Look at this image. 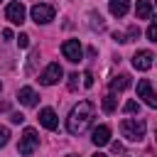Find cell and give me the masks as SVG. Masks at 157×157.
<instances>
[{
	"instance_id": "1",
	"label": "cell",
	"mask_w": 157,
	"mask_h": 157,
	"mask_svg": "<svg viewBox=\"0 0 157 157\" xmlns=\"http://www.w3.org/2000/svg\"><path fill=\"white\" fill-rule=\"evenodd\" d=\"M93 115H96V105H93L91 101H78V103L71 108L69 118H66V130H69V135H81V132H86V128L93 123Z\"/></svg>"
},
{
	"instance_id": "2",
	"label": "cell",
	"mask_w": 157,
	"mask_h": 157,
	"mask_svg": "<svg viewBox=\"0 0 157 157\" xmlns=\"http://www.w3.org/2000/svg\"><path fill=\"white\" fill-rule=\"evenodd\" d=\"M145 130H147L145 120H137V118H125V120L120 123V132H123V137L130 140V142H140V140L145 137Z\"/></svg>"
},
{
	"instance_id": "3",
	"label": "cell",
	"mask_w": 157,
	"mask_h": 157,
	"mask_svg": "<svg viewBox=\"0 0 157 157\" xmlns=\"http://www.w3.org/2000/svg\"><path fill=\"white\" fill-rule=\"evenodd\" d=\"M37 147H39L37 130H34V128H25V132H22V137H20V142H17V150H20V155L29 157V155H32Z\"/></svg>"
},
{
	"instance_id": "4",
	"label": "cell",
	"mask_w": 157,
	"mask_h": 157,
	"mask_svg": "<svg viewBox=\"0 0 157 157\" xmlns=\"http://www.w3.org/2000/svg\"><path fill=\"white\" fill-rule=\"evenodd\" d=\"M54 5H49V2H37V5H32V10H29V15H32V20L37 22V25H49L52 20H54Z\"/></svg>"
},
{
	"instance_id": "5",
	"label": "cell",
	"mask_w": 157,
	"mask_h": 157,
	"mask_svg": "<svg viewBox=\"0 0 157 157\" xmlns=\"http://www.w3.org/2000/svg\"><path fill=\"white\" fill-rule=\"evenodd\" d=\"M61 54L71 61V64H76V61H81V56H83V49H81V42L78 39H66L64 44H61Z\"/></svg>"
},
{
	"instance_id": "6",
	"label": "cell",
	"mask_w": 157,
	"mask_h": 157,
	"mask_svg": "<svg viewBox=\"0 0 157 157\" xmlns=\"http://www.w3.org/2000/svg\"><path fill=\"white\" fill-rule=\"evenodd\" d=\"M61 76H64V71H61V66L54 61V64H49V66L39 74V83H42V86H54Z\"/></svg>"
},
{
	"instance_id": "7",
	"label": "cell",
	"mask_w": 157,
	"mask_h": 157,
	"mask_svg": "<svg viewBox=\"0 0 157 157\" xmlns=\"http://www.w3.org/2000/svg\"><path fill=\"white\" fill-rule=\"evenodd\" d=\"M152 59H155V54H152L150 49H140V52H135V56H132V66H135L137 71H150V69H152Z\"/></svg>"
},
{
	"instance_id": "8",
	"label": "cell",
	"mask_w": 157,
	"mask_h": 157,
	"mask_svg": "<svg viewBox=\"0 0 157 157\" xmlns=\"http://www.w3.org/2000/svg\"><path fill=\"white\" fill-rule=\"evenodd\" d=\"M137 96H140L150 108H157V98H155V93H152L150 78H140V81H137Z\"/></svg>"
},
{
	"instance_id": "9",
	"label": "cell",
	"mask_w": 157,
	"mask_h": 157,
	"mask_svg": "<svg viewBox=\"0 0 157 157\" xmlns=\"http://www.w3.org/2000/svg\"><path fill=\"white\" fill-rule=\"evenodd\" d=\"M25 15H27V12H25V5L17 2V0L5 7V17H7L12 25H22V22H25Z\"/></svg>"
},
{
	"instance_id": "10",
	"label": "cell",
	"mask_w": 157,
	"mask_h": 157,
	"mask_svg": "<svg viewBox=\"0 0 157 157\" xmlns=\"http://www.w3.org/2000/svg\"><path fill=\"white\" fill-rule=\"evenodd\" d=\"M91 142H93L96 147L108 145V142H110V128H108V125H98V128H93V132H91Z\"/></svg>"
},
{
	"instance_id": "11",
	"label": "cell",
	"mask_w": 157,
	"mask_h": 157,
	"mask_svg": "<svg viewBox=\"0 0 157 157\" xmlns=\"http://www.w3.org/2000/svg\"><path fill=\"white\" fill-rule=\"evenodd\" d=\"M37 91L34 88H29V86H22L20 91H17V101L22 103V105H27V108H34L37 105Z\"/></svg>"
},
{
	"instance_id": "12",
	"label": "cell",
	"mask_w": 157,
	"mask_h": 157,
	"mask_svg": "<svg viewBox=\"0 0 157 157\" xmlns=\"http://www.w3.org/2000/svg\"><path fill=\"white\" fill-rule=\"evenodd\" d=\"M39 123H42L47 130H56L59 118H56V113H54L52 108H42V110H39Z\"/></svg>"
},
{
	"instance_id": "13",
	"label": "cell",
	"mask_w": 157,
	"mask_h": 157,
	"mask_svg": "<svg viewBox=\"0 0 157 157\" xmlns=\"http://www.w3.org/2000/svg\"><path fill=\"white\" fill-rule=\"evenodd\" d=\"M108 10L113 17H125L130 10V2L128 0H108Z\"/></svg>"
},
{
	"instance_id": "14",
	"label": "cell",
	"mask_w": 157,
	"mask_h": 157,
	"mask_svg": "<svg viewBox=\"0 0 157 157\" xmlns=\"http://www.w3.org/2000/svg\"><path fill=\"white\" fill-rule=\"evenodd\" d=\"M130 76L128 74H118V76H113L110 78V91L115 93V91H125V88H130Z\"/></svg>"
},
{
	"instance_id": "15",
	"label": "cell",
	"mask_w": 157,
	"mask_h": 157,
	"mask_svg": "<svg viewBox=\"0 0 157 157\" xmlns=\"http://www.w3.org/2000/svg\"><path fill=\"white\" fill-rule=\"evenodd\" d=\"M135 17H137V20H150V17H152V2H150V0H137Z\"/></svg>"
},
{
	"instance_id": "16",
	"label": "cell",
	"mask_w": 157,
	"mask_h": 157,
	"mask_svg": "<svg viewBox=\"0 0 157 157\" xmlns=\"http://www.w3.org/2000/svg\"><path fill=\"white\" fill-rule=\"evenodd\" d=\"M103 110H105V113H113V110H115V96H113V93H108V96L103 98Z\"/></svg>"
},
{
	"instance_id": "17",
	"label": "cell",
	"mask_w": 157,
	"mask_h": 157,
	"mask_svg": "<svg viewBox=\"0 0 157 157\" xmlns=\"http://www.w3.org/2000/svg\"><path fill=\"white\" fill-rule=\"evenodd\" d=\"M88 20H91V27H93V29H103V27H105V25H103V17L96 15V12H91Z\"/></svg>"
},
{
	"instance_id": "18",
	"label": "cell",
	"mask_w": 157,
	"mask_h": 157,
	"mask_svg": "<svg viewBox=\"0 0 157 157\" xmlns=\"http://www.w3.org/2000/svg\"><path fill=\"white\" fill-rule=\"evenodd\" d=\"M123 110H125V113H140V103H137V101H128V103L123 105Z\"/></svg>"
},
{
	"instance_id": "19",
	"label": "cell",
	"mask_w": 157,
	"mask_h": 157,
	"mask_svg": "<svg viewBox=\"0 0 157 157\" xmlns=\"http://www.w3.org/2000/svg\"><path fill=\"white\" fill-rule=\"evenodd\" d=\"M140 37V29H137V25H132L130 29H128V37H125V42H132V39H137Z\"/></svg>"
},
{
	"instance_id": "20",
	"label": "cell",
	"mask_w": 157,
	"mask_h": 157,
	"mask_svg": "<svg viewBox=\"0 0 157 157\" xmlns=\"http://www.w3.org/2000/svg\"><path fill=\"white\" fill-rule=\"evenodd\" d=\"M7 140H10V130L0 125V147H5V145H7Z\"/></svg>"
},
{
	"instance_id": "21",
	"label": "cell",
	"mask_w": 157,
	"mask_h": 157,
	"mask_svg": "<svg viewBox=\"0 0 157 157\" xmlns=\"http://www.w3.org/2000/svg\"><path fill=\"white\" fill-rule=\"evenodd\" d=\"M147 39H150V42H157V25H155V22L147 27Z\"/></svg>"
},
{
	"instance_id": "22",
	"label": "cell",
	"mask_w": 157,
	"mask_h": 157,
	"mask_svg": "<svg viewBox=\"0 0 157 157\" xmlns=\"http://www.w3.org/2000/svg\"><path fill=\"white\" fill-rule=\"evenodd\" d=\"M78 88V74H69V91Z\"/></svg>"
},
{
	"instance_id": "23",
	"label": "cell",
	"mask_w": 157,
	"mask_h": 157,
	"mask_svg": "<svg viewBox=\"0 0 157 157\" xmlns=\"http://www.w3.org/2000/svg\"><path fill=\"white\" fill-rule=\"evenodd\" d=\"M81 78H83V86H86V88H91V86H93V74H91V71H86Z\"/></svg>"
},
{
	"instance_id": "24",
	"label": "cell",
	"mask_w": 157,
	"mask_h": 157,
	"mask_svg": "<svg viewBox=\"0 0 157 157\" xmlns=\"http://www.w3.org/2000/svg\"><path fill=\"white\" fill-rule=\"evenodd\" d=\"M17 44H20L22 49H25V47H29V34H20V37H17Z\"/></svg>"
},
{
	"instance_id": "25",
	"label": "cell",
	"mask_w": 157,
	"mask_h": 157,
	"mask_svg": "<svg viewBox=\"0 0 157 157\" xmlns=\"http://www.w3.org/2000/svg\"><path fill=\"white\" fill-rule=\"evenodd\" d=\"M22 120H25L22 113H12V115H10V123H22Z\"/></svg>"
},
{
	"instance_id": "26",
	"label": "cell",
	"mask_w": 157,
	"mask_h": 157,
	"mask_svg": "<svg viewBox=\"0 0 157 157\" xmlns=\"http://www.w3.org/2000/svg\"><path fill=\"white\" fill-rule=\"evenodd\" d=\"M110 147H113V152H123V145H120V142H113Z\"/></svg>"
},
{
	"instance_id": "27",
	"label": "cell",
	"mask_w": 157,
	"mask_h": 157,
	"mask_svg": "<svg viewBox=\"0 0 157 157\" xmlns=\"http://www.w3.org/2000/svg\"><path fill=\"white\" fill-rule=\"evenodd\" d=\"M2 37L5 39H12V29H2Z\"/></svg>"
},
{
	"instance_id": "28",
	"label": "cell",
	"mask_w": 157,
	"mask_h": 157,
	"mask_svg": "<svg viewBox=\"0 0 157 157\" xmlns=\"http://www.w3.org/2000/svg\"><path fill=\"white\" fill-rule=\"evenodd\" d=\"M113 39H115V42H125V37H123L120 32H115V34H113Z\"/></svg>"
},
{
	"instance_id": "29",
	"label": "cell",
	"mask_w": 157,
	"mask_h": 157,
	"mask_svg": "<svg viewBox=\"0 0 157 157\" xmlns=\"http://www.w3.org/2000/svg\"><path fill=\"white\" fill-rule=\"evenodd\" d=\"M93 157H105V155H103V152H96V155H93Z\"/></svg>"
},
{
	"instance_id": "30",
	"label": "cell",
	"mask_w": 157,
	"mask_h": 157,
	"mask_svg": "<svg viewBox=\"0 0 157 157\" xmlns=\"http://www.w3.org/2000/svg\"><path fill=\"white\" fill-rule=\"evenodd\" d=\"M66 157H78V155H66Z\"/></svg>"
},
{
	"instance_id": "31",
	"label": "cell",
	"mask_w": 157,
	"mask_h": 157,
	"mask_svg": "<svg viewBox=\"0 0 157 157\" xmlns=\"http://www.w3.org/2000/svg\"><path fill=\"white\" fill-rule=\"evenodd\" d=\"M0 91H2V83H0Z\"/></svg>"
}]
</instances>
